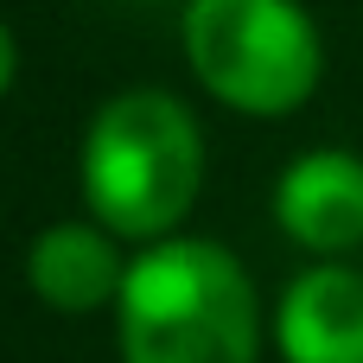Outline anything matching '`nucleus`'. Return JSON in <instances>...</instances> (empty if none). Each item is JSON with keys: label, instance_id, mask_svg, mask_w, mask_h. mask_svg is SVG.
Returning <instances> with one entry per match:
<instances>
[{"label": "nucleus", "instance_id": "f257e3e1", "mask_svg": "<svg viewBox=\"0 0 363 363\" xmlns=\"http://www.w3.org/2000/svg\"><path fill=\"white\" fill-rule=\"evenodd\" d=\"M108 319L121 363H262L268 338L249 268L191 230L134 249Z\"/></svg>", "mask_w": 363, "mask_h": 363}, {"label": "nucleus", "instance_id": "f03ea898", "mask_svg": "<svg viewBox=\"0 0 363 363\" xmlns=\"http://www.w3.org/2000/svg\"><path fill=\"white\" fill-rule=\"evenodd\" d=\"M77 191H83V211L134 249L179 236L204 191L198 115L172 89H153V83L115 89L83 121Z\"/></svg>", "mask_w": 363, "mask_h": 363}, {"label": "nucleus", "instance_id": "7ed1b4c3", "mask_svg": "<svg viewBox=\"0 0 363 363\" xmlns=\"http://www.w3.org/2000/svg\"><path fill=\"white\" fill-rule=\"evenodd\" d=\"M179 38L198 89L249 121L306 108L325 77V38L300 0H185Z\"/></svg>", "mask_w": 363, "mask_h": 363}, {"label": "nucleus", "instance_id": "20e7f679", "mask_svg": "<svg viewBox=\"0 0 363 363\" xmlns=\"http://www.w3.org/2000/svg\"><path fill=\"white\" fill-rule=\"evenodd\" d=\"M274 223L294 249L338 262L363 249V153L351 147H306L274 179Z\"/></svg>", "mask_w": 363, "mask_h": 363}, {"label": "nucleus", "instance_id": "39448f33", "mask_svg": "<svg viewBox=\"0 0 363 363\" xmlns=\"http://www.w3.org/2000/svg\"><path fill=\"white\" fill-rule=\"evenodd\" d=\"M128 242L115 230H102L89 211L83 217H57L26 242V287L38 306L83 319V313H115L121 281H128Z\"/></svg>", "mask_w": 363, "mask_h": 363}, {"label": "nucleus", "instance_id": "423d86ee", "mask_svg": "<svg viewBox=\"0 0 363 363\" xmlns=\"http://www.w3.org/2000/svg\"><path fill=\"white\" fill-rule=\"evenodd\" d=\"M268 338L281 363H363V268L306 262L281 287Z\"/></svg>", "mask_w": 363, "mask_h": 363}, {"label": "nucleus", "instance_id": "0eeeda50", "mask_svg": "<svg viewBox=\"0 0 363 363\" xmlns=\"http://www.w3.org/2000/svg\"><path fill=\"white\" fill-rule=\"evenodd\" d=\"M13 77H19V38H13V26L0 19V102H6V89H13Z\"/></svg>", "mask_w": 363, "mask_h": 363}]
</instances>
